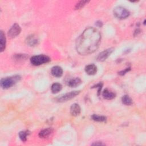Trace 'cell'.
<instances>
[{
    "label": "cell",
    "mask_w": 146,
    "mask_h": 146,
    "mask_svg": "<svg viewBox=\"0 0 146 146\" xmlns=\"http://www.w3.org/2000/svg\"><path fill=\"white\" fill-rule=\"evenodd\" d=\"M92 145H104V143H101V142L97 141V142H95V143L92 144Z\"/></svg>",
    "instance_id": "d4e9b609"
},
{
    "label": "cell",
    "mask_w": 146,
    "mask_h": 146,
    "mask_svg": "<svg viewBox=\"0 0 146 146\" xmlns=\"http://www.w3.org/2000/svg\"><path fill=\"white\" fill-rule=\"evenodd\" d=\"M14 58L15 60L17 61H22L28 58V55L26 54H15L14 56Z\"/></svg>",
    "instance_id": "ffe728a7"
},
{
    "label": "cell",
    "mask_w": 146,
    "mask_h": 146,
    "mask_svg": "<svg viewBox=\"0 0 146 146\" xmlns=\"http://www.w3.org/2000/svg\"><path fill=\"white\" fill-rule=\"evenodd\" d=\"M80 93V91H73L58 97L56 99L58 102H64L71 100Z\"/></svg>",
    "instance_id": "5b68a950"
},
{
    "label": "cell",
    "mask_w": 146,
    "mask_h": 146,
    "mask_svg": "<svg viewBox=\"0 0 146 146\" xmlns=\"http://www.w3.org/2000/svg\"><path fill=\"white\" fill-rule=\"evenodd\" d=\"M102 95L103 97L107 100H112L113 99H114L116 96V94L115 93L110 91V90H108V89H105L103 93H102Z\"/></svg>",
    "instance_id": "4fadbf2b"
},
{
    "label": "cell",
    "mask_w": 146,
    "mask_h": 146,
    "mask_svg": "<svg viewBox=\"0 0 146 146\" xmlns=\"http://www.w3.org/2000/svg\"><path fill=\"white\" fill-rule=\"evenodd\" d=\"M21 31V28L18 23H14L8 31V36L10 38H14L17 36Z\"/></svg>",
    "instance_id": "52a82bcc"
},
{
    "label": "cell",
    "mask_w": 146,
    "mask_h": 146,
    "mask_svg": "<svg viewBox=\"0 0 146 146\" xmlns=\"http://www.w3.org/2000/svg\"><path fill=\"white\" fill-rule=\"evenodd\" d=\"M103 86V83L102 82H100L99 83H98L97 84L94 86L93 87H92V88H98V95L99 96L100 94V92H101V90Z\"/></svg>",
    "instance_id": "7402d4cb"
},
{
    "label": "cell",
    "mask_w": 146,
    "mask_h": 146,
    "mask_svg": "<svg viewBox=\"0 0 146 146\" xmlns=\"http://www.w3.org/2000/svg\"><path fill=\"white\" fill-rule=\"evenodd\" d=\"M113 14L114 15L120 19H125L128 17L130 13L129 11L126 9L125 7L122 6H117L113 9Z\"/></svg>",
    "instance_id": "277c9868"
},
{
    "label": "cell",
    "mask_w": 146,
    "mask_h": 146,
    "mask_svg": "<svg viewBox=\"0 0 146 146\" xmlns=\"http://www.w3.org/2000/svg\"><path fill=\"white\" fill-rule=\"evenodd\" d=\"M62 89V86L59 83H54L51 85V90L52 93L57 94Z\"/></svg>",
    "instance_id": "2e32d148"
},
{
    "label": "cell",
    "mask_w": 146,
    "mask_h": 146,
    "mask_svg": "<svg viewBox=\"0 0 146 146\" xmlns=\"http://www.w3.org/2000/svg\"><path fill=\"white\" fill-rule=\"evenodd\" d=\"M95 25H96V26H98V27H102V26H103V23H102V21H97V22H96Z\"/></svg>",
    "instance_id": "cb8c5ba5"
},
{
    "label": "cell",
    "mask_w": 146,
    "mask_h": 146,
    "mask_svg": "<svg viewBox=\"0 0 146 146\" xmlns=\"http://www.w3.org/2000/svg\"><path fill=\"white\" fill-rule=\"evenodd\" d=\"M130 70H131V67L126 68L124 70H122V71L119 72H118V74L120 75H121V76H122V75H125L127 72H128L129 71H130Z\"/></svg>",
    "instance_id": "603a6c76"
},
{
    "label": "cell",
    "mask_w": 146,
    "mask_h": 146,
    "mask_svg": "<svg viewBox=\"0 0 146 146\" xmlns=\"http://www.w3.org/2000/svg\"><path fill=\"white\" fill-rule=\"evenodd\" d=\"M30 134V132L28 130H26V131H21L19 133V136L20 139L22 141H26L27 140V137Z\"/></svg>",
    "instance_id": "d6986e66"
},
{
    "label": "cell",
    "mask_w": 146,
    "mask_h": 146,
    "mask_svg": "<svg viewBox=\"0 0 146 146\" xmlns=\"http://www.w3.org/2000/svg\"><path fill=\"white\" fill-rule=\"evenodd\" d=\"M81 109L78 104L74 103L70 107V113L74 116H77L80 113Z\"/></svg>",
    "instance_id": "8fae6325"
},
{
    "label": "cell",
    "mask_w": 146,
    "mask_h": 146,
    "mask_svg": "<svg viewBox=\"0 0 146 146\" xmlns=\"http://www.w3.org/2000/svg\"><path fill=\"white\" fill-rule=\"evenodd\" d=\"M50 58L49 56L41 54V55H34L33 56L30 58V63L33 66H40L41 64L47 63L50 61Z\"/></svg>",
    "instance_id": "3957f363"
},
{
    "label": "cell",
    "mask_w": 146,
    "mask_h": 146,
    "mask_svg": "<svg viewBox=\"0 0 146 146\" xmlns=\"http://www.w3.org/2000/svg\"><path fill=\"white\" fill-rule=\"evenodd\" d=\"M85 71L89 75H94L97 72V67L94 64H90L85 67Z\"/></svg>",
    "instance_id": "30bf717a"
},
{
    "label": "cell",
    "mask_w": 146,
    "mask_h": 146,
    "mask_svg": "<svg viewBox=\"0 0 146 146\" xmlns=\"http://www.w3.org/2000/svg\"><path fill=\"white\" fill-rule=\"evenodd\" d=\"M63 70L62 67L58 66H54L51 68V74L56 78H60L63 75Z\"/></svg>",
    "instance_id": "9c48e42d"
},
{
    "label": "cell",
    "mask_w": 146,
    "mask_h": 146,
    "mask_svg": "<svg viewBox=\"0 0 146 146\" xmlns=\"http://www.w3.org/2000/svg\"><path fill=\"white\" fill-rule=\"evenodd\" d=\"M6 39L5 35V33L3 31H1L0 32V50L2 52L5 50L6 47Z\"/></svg>",
    "instance_id": "7c38bea8"
},
{
    "label": "cell",
    "mask_w": 146,
    "mask_h": 146,
    "mask_svg": "<svg viewBox=\"0 0 146 146\" xmlns=\"http://www.w3.org/2000/svg\"><path fill=\"white\" fill-rule=\"evenodd\" d=\"M82 83V80L79 78H75L74 79H70L67 85L70 87H76L79 86Z\"/></svg>",
    "instance_id": "5bb4252c"
},
{
    "label": "cell",
    "mask_w": 146,
    "mask_h": 146,
    "mask_svg": "<svg viewBox=\"0 0 146 146\" xmlns=\"http://www.w3.org/2000/svg\"><path fill=\"white\" fill-rule=\"evenodd\" d=\"M52 131L53 129L52 128H45L39 132L38 136L40 138H46L52 132Z\"/></svg>",
    "instance_id": "9a60e30c"
},
{
    "label": "cell",
    "mask_w": 146,
    "mask_h": 146,
    "mask_svg": "<svg viewBox=\"0 0 146 146\" xmlns=\"http://www.w3.org/2000/svg\"><path fill=\"white\" fill-rule=\"evenodd\" d=\"M88 2H89V1H79L76 5V6L75 7V10H79V9H80L81 8H82L85 5H86Z\"/></svg>",
    "instance_id": "44dd1931"
},
{
    "label": "cell",
    "mask_w": 146,
    "mask_h": 146,
    "mask_svg": "<svg viewBox=\"0 0 146 146\" xmlns=\"http://www.w3.org/2000/svg\"><path fill=\"white\" fill-rule=\"evenodd\" d=\"M101 34L96 29L86 28L77 38L75 43L76 51L81 55H87L94 52L99 47Z\"/></svg>",
    "instance_id": "6da1fadb"
},
{
    "label": "cell",
    "mask_w": 146,
    "mask_h": 146,
    "mask_svg": "<svg viewBox=\"0 0 146 146\" xmlns=\"http://www.w3.org/2000/svg\"><path fill=\"white\" fill-rule=\"evenodd\" d=\"M26 43L29 46L34 47L38 44V39L34 35L31 34L26 38Z\"/></svg>",
    "instance_id": "ba28073f"
},
{
    "label": "cell",
    "mask_w": 146,
    "mask_h": 146,
    "mask_svg": "<svg viewBox=\"0 0 146 146\" xmlns=\"http://www.w3.org/2000/svg\"><path fill=\"white\" fill-rule=\"evenodd\" d=\"M113 51H114V48L112 47L108 48L106 50H104V51H102L96 57V60L99 62H103L106 60Z\"/></svg>",
    "instance_id": "8992f818"
},
{
    "label": "cell",
    "mask_w": 146,
    "mask_h": 146,
    "mask_svg": "<svg viewBox=\"0 0 146 146\" xmlns=\"http://www.w3.org/2000/svg\"><path fill=\"white\" fill-rule=\"evenodd\" d=\"M121 102L125 106H131L132 104V99L127 95H124L122 96Z\"/></svg>",
    "instance_id": "e0dca14e"
},
{
    "label": "cell",
    "mask_w": 146,
    "mask_h": 146,
    "mask_svg": "<svg viewBox=\"0 0 146 146\" xmlns=\"http://www.w3.org/2000/svg\"><path fill=\"white\" fill-rule=\"evenodd\" d=\"M91 118L92 120H94L95 121H99V122H104L106 121L107 120V117L104 116L102 115H98L96 114H94L91 116Z\"/></svg>",
    "instance_id": "ac0fdd59"
},
{
    "label": "cell",
    "mask_w": 146,
    "mask_h": 146,
    "mask_svg": "<svg viewBox=\"0 0 146 146\" xmlns=\"http://www.w3.org/2000/svg\"><path fill=\"white\" fill-rule=\"evenodd\" d=\"M21 79L19 75H14L10 77H6L1 79V86L3 89H7L13 86L18 82Z\"/></svg>",
    "instance_id": "7a4b0ae2"
}]
</instances>
